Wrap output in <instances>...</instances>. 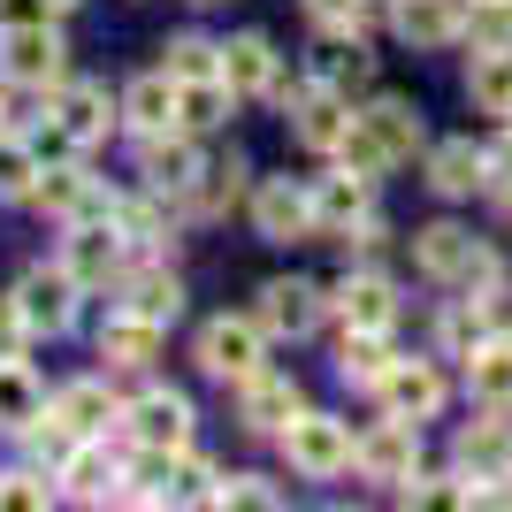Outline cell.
Listing matches in <instances>:
<instances>
[{"label": "cell", "mask_w": 512, "mask_h": 512, "mask_svg": "<svg viewBox=\"0 0 512 512\" xmlns=\"http://www.w3.org/2000/svg\"><path fill=\"white\" fill-rule=\"evenodd\" d=\"M62 31L46 16H31V23H8L0 31V77H16V85H39V92H54L62 85Z\"/></svg>", "instance_id": "6da1fadb"}, {"label": "cell", "mask_w": 512, "mask_h": 512, "mask_svg": "<svg viewBox=\"0 0 512 512\" xmlns=\"http://www.w3.org/2000/svg\"><path fill=\"white\" fill-rule=\"evenodd\" d=\"M283 451H291V467H299V474L329 482V474L352 467V428L329 421V413H291V421H283Z\"/></svg>", "instance_id": "7a4b0ae2"}, {"label": "cell", "mask_w": 512, "mask_h": 512, "mask_svg": "<svg viewBox=\"0 0 512 512\" xmlns=\"http://www.w3.org/2000/svg\"><path fill=\"white\" fill-rule=\"evenodd\" d=\"M421 268L444 283H467V291H497V260L474 245L459 222H436V230H421Z\"/></svg>", "instance_id": "3957f363"}, {"label": "cell", "mask_w": 512, "mask_h": 512, "mask_svg": "<svg viewBox=\"0 0 512 512\" xmlns=\"http://www.w3.org/2000/svg\"><path fill=\"white\" fill-rule=\"evenodd\" d=\"M352 459H360L367 482H406V474L421 467V421H398V413H390L383 428H367L360 444H352Z\"/></svg>", "instance_id": "277c9868"}, {"label": "cell", "mask_w": 512, "mask_h": 512, "mask_svg": "<svg viewBox=\"0 0 512 512\" xmlns=\"http://www.w3.org/2000/svg\"><path fill=\"white\" fill-rule=\"evenodd\" d=\"M199 367H207L214 383H245L260 367V321H207L199 329Z\"/></svg>", "instance_id": "5b68a950"}, {"label": "cell", "mask_w": 512, "mask_h": 512, "mask_svg": "<svg viewBox=\"0 0 512 512\" xmlns=\"http://www.w3.org/2000/svg\"><path fill=\"white\" fill-rule=\"evenodd\" d=\"M77 291H85V283L69 276V268H31V276L16 283V306H23V321H31V329L62 337L69 321H77Z\"/></svg>", "instance_id": "8992f818"}, {"label": "cell", "mask_w": 512, "mask_h": 512, "mask_svg": "<svg viewBox=\"0 0 512 512\" xmlns=\"http://www.w3.org/2000/svg\"><path fill=\"white\" fill-rule=\"evenodd\" d=\"M253 230L268 237V245H291V237L314 230V192H299L291 176H268L253 192Z\"/></svg>", "instance_id": "52a82bcc"}, {"label": "cell", "mask_w": 512, "mask_h": 512, "mask_svg": "<svg viewBox=\"0 0 512 512\" xmlns=\"http://www.w3.org/2000/svg\"><path fill=\"white\" fill-rule=\"evenodd\" d=\"M123 421H130V436L146 451H184L192 444V406H184V390H146Z\"/></svg>", "instance_id": "ba28073f"}, {"label": "cell", "mask_w": 512, "mask_h": 512, "mask_svg": "<svg viewBox=\"0 0 512 512\" xmlns=\"http://www.w3.org/2000/svg\"><path fill=\"white\" fill-rule=\"evenodd\" d=\"M367 207H375V176H360V169H337L329 184L314 192V230H329V237H352L367 222Z\"/></svg>", "instance_id": "9c48e42d"}, {"label": "cell", "mask_w": 512, "mask_h": 512, "mask_svg": "<svg viewBox=\"0 0 512 512\" xmlns=\"http://www.w3.org/2000/svg\"><path fill=\"white\" fill-rule=\"evenodd\" d=\"M62 268L77 283H107V276H123V237H115V222H69V253H62Z\"/></svg>", "instance_id": "30bf717a"}, {"label": "cell", "mask_w": 512, "mask_h": 512, "mask_svg": "<svg viewBox=\"0 0 512 512\" xmlns=\"http://www.w3.org/2000/svg\"><path fill=\"white\" fill-rule=\"evenodd\" d=\"M31 199L46 214H62V222H115V199H100V184L85 169H54L46 184H31Z\"/></svg>", "instance_id": "8fae6325"}, {"label": "cell", "mask_w": 512, "mask_h": 512, "mask_svg": "<svg viewBox=\"0 0 512 512\" xmlns=\"http://www.w3.org/2000/svg\"><path fill=\"white\" fill-rule=\"evenodd\" d=\"M314 321H321V291L314 283L276 276L268 291H260V329H268V337H306Z\"/></svg>", "instance_id": "7c38bea8"}, {"label": "cell", "mask_w": 512, "mask_h": 512, "mask_svg": "<svg viewBox=\"0 0 512 512\" xmlns=\"http://www.w3.org/2000/svg\"><path fill=\"white\" fill-rule=\"evenodd\" d=\"M383 406L398 413V421H428V413L444 406V375H436L428 360H398L383 375Z\"/></svg>", "instance_id": "4fadbf2b"}, {"label": "cell", "mask_w": 512, "mask_h": 512, "mask_svg": "<svg viewBox=\"0 0 512 512\" xmlns=\"http://www.w3.org/2000/svg\"><path fill=\"white\" fill-rule=\"evenodd\" d=\"M276 46L260 39V31H245V39H230L222 46V85L237 92V100H253V92H276Z\"/></svg>", "instance_id": "5bb4252c"}, {"label": "cell", "mask_w": 512, "mask_h": 512, "mask_svg": "<svg viewBox=\"0 0 512 512\" xmlns=\"http://www.w3.org/2000/svg\"><path fill=\"white\" fill-rule=\"evenodd\" d=\"M291 115H299V146H314V153H337L344 146V130H352V115H344V92H299V100H291Z\"/></svg>", "instance_id": "9a60e30c"}, {"label": "cell", "mask_w": 512, "mask_h": 512, "mask_svg": "<svg viewBox=\"0 0 512 512\" xmlns=\"http://www.w3.org/2000/svg\"><path fill=\"white\" fill-rule=\"evenodd\" d=\"M428 184H436L444 199L482 192V184H490V153H482V146H467V138H451V146H436V153H428Z\"/></svg>", "instance_id": "2e32d148"}, {"label": "cell", "mask_w": 512, "mask_h": 512, "mask_svg": "<svg viewBox=\"0 0 512 512\" xmlns=\"http://www.w3.org/2000/svg\"><path fill=\"white\" fill-rule=\"evenodd\" d=\"M54 123H62L77 146L107 138V123H115V107H107V85H54Z\"/></svg>", "instance_id": "e0dca14e"}, {"label": "cell", "mask_w": 512, "mask_h": 512, "mask_svg": "<svg viewBox=\"0 0 512 512\" xmlns=\"http://www.w3.org/2000/svg\"><path fill=\"white\" fill-rule=\"evenodd\" d=\"M245 428H283L291 421V413H299V383H291V375H268V367H253V375H245Z\"/></svg>", "instance_id": "ac0fdd59"}, {"label": "cell", "mask_w": 512, "mask_h": 512, "mask_svg": "<svg viewBox=\"0 0 512 512\" xmlns=\"http://www.w3.org/2000/svg\"><path fill=\"white\" fill-rule=\"evenodd\" d=\"M123 123L146 130V138L176 130V77H169V69H153V77H138V85L123 92Z\"/></svg>", "instance_id": "d6986e66"}, {"label": "cell", "mask_w": 512, "mask_h": 512, "mask_svg": "<svg viewBox=\"0 0 512 512\" xmlns=\"http://www.w3.org/2000/svg\"><path fill=\"white\" fill-rule=\"evenodd\" d=\"M398 31L413 46H451L467 31V0H398Z\"/></svg>", "instance_id": "ffe728a7"}, {"label": "cell", "mask_w": 512, "mask_h": 512, "mask_svg": "<svg viewBox=\"0 0 512 512\" xmlns=\"http://www.w3.org/2000/svg\"><path fill=\"white\" fill-rule=\"evenodd\" d=\"M459 467H467L474 482H497V474H512V428H505V421H474V428H459Z\"/></svg>", "instance_id": "44dd1931"}, {"label": "cell", "mask_w": 512, "mask_h": 512, "mask_svg": "<svg viewBox=\"0 0 512 512\" xmlns=\"http://www.w3.org/2000/svg\"><path fill=\"white\" fill-rule=\"evenodd\" d=\"M337 314H344V329H390V321H398V299H390L383 276H344Z\"/></svg>", "instance_id": "7402d4cb"}, {"label": "cell", "mask_w": 512, "mask_h": 512, "mask_svg": "<svg viewBox=\"0 0 512 512\" xmlns=\"http://www.w3.org/2000/svg\"><path fill=\"white\" fill-rule=\"evenodd\" d=\"M153 344H161V321H146V314H107L100 321V360H115V367H146Z\"/></svg>", "instance_id": "603a6c76"}, {"label": "cell", "mask_w": 512, "mask_h": 512, "mask_svg": "<svg viewBox=\"0 0 512 512\" xmlns=\"http://www.w3.org/2000/svg\"><path fill=\"white\" fill-rule=\"evenodd\" d=\"M467 92H474L482 115H512V46H474Z\"/></svg>", "instance_id": "cb8c5ba5"}, {"label": "cell", "mask_w": 512, "mask_h": 512, "mask_svg": "<svg viewBox=\"0 0 512 512\" xmlns=\"http://www.w3.org/2000/svg\"><path fill=\"white\" fill-rule=\"evenodd\" d=\"M199 169H207V161H199L184 138H169V130H161V138H146V184H153V192H192Z\"/></svg>", "instance_id": "d4e9b609"}, {"label": "cell", "mask_w": 512, "mask_h": 512, "mask_svg": "<svg viewBox=\"0 0 512 512\" xmlns=\"http://www.w3.org/2000/svg\"><path fill=\"white\" fill-rule=\"evenodd\" d=\"M54 413H62V421L77 428V436H85V444H92V436H107V428L123 421V406H115V398H107V383H69L62 398H54Z\"/></svg>", "instance_id": "484cf974"}, {"label": "cell", "mask_w": 512, "mask_h": 512, "mask_svg": "<svg viewBox=\"0 0 512 512\" xmlns=\"http://www.w3.org/2000/svg\"><path fill=\"white\" fill-rule=\"evenodd\" d=\"M360 123L375 130V146H383L390 161H413V153H421V115H413L406 100H375Z\"/></svg>", "instance_id": "4316f807"}, {"label": "cell", "mask_w": 512, "mask_h": 512, "mask_svg": "<svg viewBox=\"0 0 512 512\" xmlns=\"http://www.w3.org/2000/svg\"><path fill=\"white\" fill-rule=\"evenodd\" d=\"M230 100L237 92L222 85V77H192V85H176V123L184 130H214V123H230Z\"/></svg>", "instance_id": "83f0119b"}, {"label": "cell", "mask_w": 512, "mask_h": 512, "mask_svg": "<svg viewBox=\"0 0 512 512\" xmlns=\"http://www.w3.org/2000/svg\"><path fill=\"white\" fill-rule=\"evenodd\" d=\"M467 383L482 406L512 413V344H482V352H467Z\"/></svg>", "instance_id": "f1b7e54d"}, {"label": "cell", "mask_w": 512, "mask_h": 512, "mask_svg": "<svg viewBox=\"0 0 512 512\" xmlns=\"http://www.w3.org/2000/svg\"><path fill=\"white\" fill-rule=\"evenodd\" d=\"M344 383H367V390H383V375L398 360H390V344H383V329H344Z\"/></svg>", "instance_id": "f546056e"}, {"label": "cell", "mask_w": 512, "mask_h": 512, "mask_svg": "<svg viewBox=\"0 0 512 512\" xmlns=\"http://www.w3.org/2000/svg\"><path fill=\"white\" fill-rule=\"evenodd\" d=\"M321 85L329 92H367L375 85V54H367L360 39H329L321 46Z\"/></svg>", "instance_id": "4dcf8cb0"}, {"label": "cell", "mask_w": 512, "mask_h": 512, "mask_svg": "<svg viewBox=\"0 0 512 512\" xmlns=\"http://www.w3.org/2000/svg\"><path fill=\"white\" fill-rule=\"evenodd\" d=\"M46 413V398H39V383H31V375H23V360H0V428H31Z\"/></svg>", "instance_id": "1f68e13d"}, {"label": "cell", "mask_w": 512, "mask_h": 512, "mask_svg": "<svg viewBox=\"0 0 512 512\" xmlns=\"http://www.w3.org/2000/svg\"><path fill=\"white\" fill-rule=\"evenodd\" d=\"M130 314H146V321L169 329V321L184 314V283H176V276H138V283H130Z\"/></svg>", "instance_id": "d6a6232c"}, {"label": "cell", "mask_w": 512, "mask_h": 512, "mask_svg": "<svg viewBox=\"0 0 512 512\" xmlns=\"http://www.w3.org/2000/svg\"><path fill=\"white\" fill-rule=\"evenodd\" d=\"M161 54H169L176 85H192V77H222V46H207V39H176V46H161Z\"/></svg>", "instance_id": "836d02e7"}, {"label": "cell", "mask_w": 512, "mask_h": 512, "mask_svg": "<svg viewBox=\"0 0 512 512\" xmlns=\"http://www.w3.org/2000/svg\"><path fill=\"white\" fill-rule=\"evenodd\" d=\"M62 482L77 497H107V490H115V467H107L100 451H69V459H62Z\"/></svg>", "instance_id": "e575fe53"}, {"label": "cell", "mask_w": 512, "mask_h": 512, "mask_svg": "<svg viewBox=\"0 0 512 512\" xmlns=\"http://www.w3.org/2000/svg\"><path fill=\"white\" fill-rule=\"evenodd\" d=\"M337 161H344V169H360V176H383V169H390V153L375 146V130H367L360 115H352V130H344V146H337Z\"/></svg>", "instance_id": "d590c367"}, {"label": "cell", "mask_w": 512, "mask_h": 512, "mask_svg": "<svg viewBox=\"0 0 512 512\" xmlns=\"http://www.w3.org/2000/svg\"><path fill=\"white\" fill-rule=\"evenodd\" d=\"M444 344L459 352V360L482 352V344H490V314H482V306H451V314H444Z\"/></svg>", "instance_id": "8d00e7d4"}, {"label": "cell", "mask_w": 512, "mask_h": 512, "mask_svg": "<svg viewBox=\"0 0 512 512\" xmlns=\"http://www.w3.org/2000/svg\"><path fill=\"white\" fill-rule=\"evenodd\" d=\"M31 184H39V169H31V146L0 138V199H31Z\"/></svg>", "instance_id": "74e56055"}, {"label": "cell", "mask_w": 512, "mask_h": 512, "mask_svg": "<svg viewBox=\"0 0 512 512\" xmlns=\"http://www.w3.org/2000/svg\"><path fill=\"white\" fill-rule=\"evenodd\" d=\"M237 176H245L237 161H230V169H199V184H192V214H222V207L237 199Z\"/></svg>", "instance_id": "f35d334b"}, {"label": "cell", "mask_w": 512, "mask_h": 512, "mask_svg": "<svg viewBox=\"0 0 512 512\" xmlns=\"http://www.w3.org/2000/svg\"><path fill=\"white\" fill-rule=\"evenodd\" d=\"M467 31H474V46H512V0H474Z\"/></svg>", "instance_id": "ab89813d"}, {"label": "cell", "mask_w": 512, "mask_h": 512, "mask_svg": "<svg viewBox=\"0 0 512 512\" xmlns=\"http://www.w3.org/2000/svg\"><path fill=\"white\" fill-rule=\"evenodd\" d=\"M0 505L8 512H39V505H54V490H46L39 474H0Z\"/></svg>", "instance_id": "60d3db41"}, {"label": "cell", "mask_w": 512, "mask_h": 512, "mask_svg": "<svg viewBox=\"0 0 512 512\" xmlns=\"http://www.w3.org/2000/svg\"><path fill=\"white\" fill-rule=\"evenodd\" d=\"M23 337H31L23 306H16V299H0V360H23Z\"/></svg>", "instance_id": "b9f144b4"}, {"label": "cell", "mask_w": 512, "mask_h": 512, "mask_svg": "<svg viewBox=\"0 0 512 512\" xmlns=\"http://www.w3.org/2000/svg\"><path fill=\"white\" fill-rule=\"evenodd\" d=\"M115 222H123V237H138V245H161V214L153 207H115Z\"/></svg>", "instance_id": "7bdbcfd3"}, {"label": "cell", "mask_w": 512, "mask_h": 512, "mask_svg": "<svg viewBox=\"0 0 512 512\" xmlns=\"http://www.w3.org/2000/svg\"><path fill=\"white\" fill-rule=\"evenodd\" d=\"M222 505H276V490L253 482V474H230V482H222Z\"/></svg>", "instance_id": "ee69618b"}, {"label": "cell", "mask_w": 512, "mask_h": 512, "mask_svg": "<svg viewBox=\"0 0 512 512\" xmlns=\"http://www.w3.org/2000/svg\"><path fill=\"white\" fill-rule=\"evenodd\" d=\"M367 8H375V0H306V16H314V23H360Z\"/></svg>", "instance_id": "f6af8a7d"}, {"label": "cell", "mask_w": 512, "mask_h": 512, "mask_svg": "<svg viewBox=\"0 0 512 512\" xmlns=\"http://www.w3.org/2000/svg\"><path fill=\"white\" fill-rule=\"evenodd\" d=\"M46 8H77V0H46Z\"/></svg>", "instance_id": "bcb514c9"}, {"label": "cell", "mask_w": 512, "mask_h": 512, "mask_svg": "<svg viewBox=\"0 0 512 512\" xmlns=\"http://www.w3.org/2000/svg\"><path fill=\"white\" fill-rule=\"evenodd\" d=\"M199 8H214V0H199Z\"/></svg>", "instance_id": "7dc6e473"}, {"label": "cell", "mask_w": 512, "mask_h": 512, "mask_svg": "<svg viewBox=\"0 0 512 512\" xmlns=\"http://www.w3.org/2000/svg\"><path fill=\"white\" fill-rule=\"evenodd\" d=\"M505 497H512V490H505Z\"/></svg>", "instance_id": "c3c4849f"}]
</instances>
